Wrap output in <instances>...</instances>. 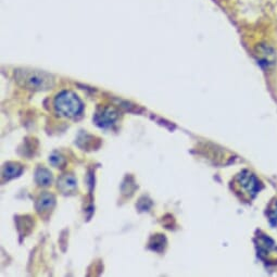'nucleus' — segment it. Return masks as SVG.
<instances>
[{
    "instance_id": "obj_4",
    "label": "nucleus",
    "mask_w": 277,
    "mask_h": 277,
    "mask_svg": "<svg viewBox=\"0 0 277 277\" xmlns=\"http://www.w3.org/2000/svg\"><path fill=\"white\" fill-rule=\"evenodd\" d=\"M259 258L267 264H277V244L269 235L258 231L254 238Z\"/></svg>"
},
{
    "instance_id": "obj_12",
    "label": "nucleus",
    "mask_w": 277,
    "mask_h": 277,
    "mask_svg": "<svg viewBox=\"0 0 277 277\" xmlns=\"http://www.w3.org/2000/svg\"><path fill=\"white\" fill-rule=\"evenodd\" d=\"M49 162H50L53 165V167L61 168L62 165L65 163V160H64L63 157H62L61 154H53L50 155V158H49Z\"/></svg>"
},
{
    "instance_id": "obj_8",
    "label": "nucleus",
    "mask_w": 277,
    "mask_h": 277,
    "mask_svg": "<svg viewBox=\"0 0 277 277\" xmlns=\"http://www.w3.org/2000/svg\"><path fill=\"white\" fill-rule=\"evenodd\" d=\"M56 203V198L55 196L51 194H43L38 198L36 202V209L39 213H48L49 211H51L52 208L55 207Z\"/></svg>"
},
{
    "instance_id": "obj_9",
    "label": "nucleus",
    "mask_w": 277,
    "mask_h": 277,
    "mask_svg": "<svg viewBox=\"0 0 277 277\" xmlns=\"http://www.w3.org/2000/svg\"><path fill=\"white\" fill-rule=\"evenodd\" d=\"M22 165L17 162H8L3 165L2 168V176L6 178V180H11V178H15L16 176H19L22 173Z\"/></svg>"
},
{
    "instance_id": "obj_6",
    "label": "nucleus",
    "mask_w": 277,
    "mask_h": 277,
    "mask_svg": "<svg viewBox=\"0 0 277 277\" xmlns=\"http://www.w3.org/2000/svg\"><path fill=\"white\" fill-rule=\"evenodd\" d=\"M117 119H118L117 111L111 108H105L104 110H101V112L97 113L95 120L98 125H100L102 127H107L110 126L111 124H113V122Z\"/></svg>"
},
{
    "instance_id": "obj_1",
    "label": "nucleus",
    "mask_w": 277,
    "mask_h": 277,
    "mask_svg": "<svg viewBox=\"0 0 277 277\" xmlns=\"http://www.w3.org/2000/svg\"><path fill=\"white\" fill-rule=\"evenodd\" d=\"M233 188L240 199L249 202L256 198L259 191L262 189V183L253 173L243 171L234 178Z\"/></svg>"
},
{
    "instance_id": "obj_10",
    "label": "nucleus",
    "mask_w": 277,
    "mask_h": 277,
    "mask_svg": "<svg viewBox=\"0 0 277 277\" xmlns=\"http://www.w3.org/2000/svg\"><path fill=\"white\" fill-rule=\"evenodd\" d=\"M35 178H36V182L38 183V185L40 186H48L51 184L52 182V175L51 173L46 169H38L36 173H35Z\"/></svg>"
},
{
    "instance_id": "obj_7",
    "label": "nucleus",
    "mask_w": 277,
    "mask_h": 277,
    "mask_svg": "<svg viewBox=\"0 0 277 277\" xmlns=\"http://www.w3.org/2000/svg\"><path fill=\"white\" fill-rule=\"evenodd\" d=\"M77 178L72 174H64L58 181V188L63 194H72L77 189Z\"/></svg>"
},
{
    "instance_id": "obj_11",
    "label": "nucleus",
    "mask_w": 277,
    "mask_h": 277,
    "mask_svg": "<svg viewBox=\"0 0 277 277\" xmlns=\"http://www.w3.org/2000/svg\"><path fill=\"white\" fill-rule=\"evenodd\" d=\"M266 215L271 225L277 229V198L272 199L269 205H267Z\"/></svg>"
},
{
    "instance_id": "obj_3",
    "label": "nucleus",
    "mask_w": 277,
    "mask_h": 277,
    "mask_svg": "<svg viewBox=\"0 0 277 277\" xmlns=\"http://www.w3.org/2000/svg\"><path fill=\"white\" fill-rule=\"evenodd\" d=\"M55 108L62 117L74 118L83 111V104L72 92H62L56 97Z\"/></svg>"
},
{
    "instance_id": "obj_2",
    "label": "nucleus",
    "mask_w": 277,
    "mask_h": 277,
    "mask_svg": "<svg viewBox=\"0 0 277 277\" xmlns=\"http://www.w3.org/2000/svg\"><path fill=\"white\" fill-rule=\"evenodd\" d=\"M15 78L22 86L31 91H47L55 85L52 75L35 70H17Z\"/></svg>"
},
{
    "instance_id": "obj_5",
    "label": "nucleus",
    "mask_w": 277,
    "mask_h": 277,
    "mask_svg": "<svg viewBox=\"0 0 277 277\" xmlns=\"http://www.w3.org/2000/svg\"><path fill=\"white\" fill-rule=\"evenodd\" d=\"M256 57L259 61V63L263 66H270L274 65L276 62V52L273 48L269 45L260 44L256 47Z\"/></svg>"
}]
</instances>
